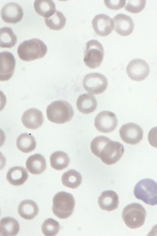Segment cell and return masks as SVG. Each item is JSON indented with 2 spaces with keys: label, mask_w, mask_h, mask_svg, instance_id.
Segmentation results:
<instances>
[{
  "label": "cell",
  "mask_w": 157,
  "mask_h": 236,
  "mask_svg": "<svg viewBox=\"0 0 157 236\" xmlns=\"http://www.w3.org/2000/svg\"><path fill=\"white\" fill-rule=\"evenodd\" d=\"M124 152L123 145L106 137L98 144L93 154L105 164L111 165L117 162Z\"/></svg>",
  "instance_id": "cell-1"
},
{
  "label": "cell",
  "mask_w": 157,
  "mask_h": 236,
  "mask_svg": "<svg viewBox=\"0 0 157 236\" xmlns=\"http://www.w3.org/2000/svg\"><path fill=\"white\" fill-rule=\"evenodd\" d=\"M47 50L46 45L42 41L33 38L21 43L18 47L17 53L21 59L29 61L43 58Z\"/></svg>",
  "instance_id": "cell-2"
},
{
  "label": "cell",
  "mask_w": 157,
  "mask_h": 236,
  "mask_svg": "<svg viewBox=\"0 0 157 236\" xmlns=\"http://www.w3.org/2000/svg\"><path fill=\"white\" fill-rule=\"evenodd\" d=\"M46 112L48 119L57 124H63L69 121L74 115L71 106L63 100L52 102L47 107Z\"/></svg>",
  "instance_id": "cell-3"
},
{
  "label": "cell",
  "mask_w": 157,
  "mask_h": 236,
  "mask_svg": "<svg viewBox=\"0 0 157 236\" xmlns=\"http://www.w3.org/2000/svg\"><path fill=\"white\" fill-rule=\"evenodd\" d=\"M52 202V212L58 218L66 219L73 213L75 202L71 194L63 191L58 192L53 197Z\"/></svg>",
  "instance_id": "cell-4"
},
{
  "label": "cell",
  "mask_w": 157,
  "mask_h": 236,
  "mask_svg": "<svg viewBox=\"0 0 157 236\" xmlns=\"http://www.w3.org/2000/svg\"><path fill=\"white\" fill-rule=\"evenodd\" d=\"M134 194L137 199L151 206L157 204V183L150 179L139 181L134 189Z\"/></svg>",
  "instance_id": "cell-5"
},
{
  "label": "cell",
  "mask_w": 157,
  "mask_h": 236,
  "mask_svg": "<svg viewBox=\"0 0 157 236\" xmlns=\"http://www.w3.org/2000/svg\"><path fill=\"white\" fill-rule=\"evenodd\" d=\"M146 216V211L139 203H133L126 206L122 211V218L129 228H139L144 223Z\"/></svg>",
  "instance_id": "cell-6"
},
{
  "label": "cell",
  "mask_w": 157,
  "mask_h": 236,
  "mask_svg": "<svg viewBox=\"0 0 157 236\" xmlns=\"http://www.w3.org/2000/svg\"><path fill=\"white\" fill-rule=\"evenodd\" d=\"M84 53L83 61L86 66L91 69L100 66L104 55V49L100 42L96 40L87 41Z\"/></svg>",
  "instance_id": "cell-7"
},
{
  "label": "cell",
  "mask_w": 157,
  "mask_h": 236,
  "mask_svg": "<svg viewBox=\"0 0 157 236\" xmlns=\"http://www.w3.org/2000/svg\"><path fill=\"white\" fill-rule=\"evenodd\" d=\"M84 89L91 94H98L103 92L108 86L106 77L99 73H91L86 75L83 81Z\"/></svg>",
  "instance_id": "cell-8"
},
{
  "label": "cell",
  "mask_w": 157,
  "mask_h": 236,
  "mask_svg": "<svg viewBox=\"0 0 157 236\" xmlns=\"http://www.w3.org/2000/svg\"><path fill=\"white\" fill-rule=\"evenodd\" d=\"M117 120L113 113L104 111L99 113L95 118L94 126L99 131L108 133L113 131L117 124Z\"/></svg>",
  "instance_id": "cell-9"
},
{
  "label": "cell",
  "mask_w": 157,
  "mask_h": 236,
  "mask_svg": "<svg viewBox=\"0 0 157 236\" xmlns=\"http://www.w3.org/2000/svg\"><path fill=\"white\" fill-rule=\"evenodd\" d=\"M126 69L128 77L132 80L140 81L147 77L150 69L148 65L145 61L140 59H136L128 63Z\"/></svg>",
  "instance_id": "cell-10"
},
{
  "label": "cell",
  "mask_w": 157,
  "mask_h": 236,
  "mask_svg": "<svg viewBox=\"0 0 157 236\" xmlns=\"http://www.w3.org/2000/svg\"><path fill=\"white\" fill-rule=\"evenodd\" d=\"M119 134L121 138L124 142L134 145L142 140L143 132L139 125L130 123L122 126L119 130Z\"/></svg>",
  "instance_id": "cell-11"
},
{
  "label": "cell",
  "mask_w": 157,
  "mask_h": 236,
  "mask_svg": "<svg viewBox=\"0 0 157 236\" xmlns=\"http://www.w3.org/2000/svg\"><path fill=\"white\" fill-rule=\"evenodd\" d=\"M92 24L95 33L101 36H106L110 34L114 28L113 20L108 15L100 14L96 15Z\"/></svg>",
  "instance_id": "cell-12"
},
{
  "label": "cell",
  "mask_w": 157,
  "mask_h": 236,
  "mask_svg": "<svg viewBox=\"0 0 157 236\" xmlns=\"http://www.w3.org/2000/svg\"><path fill=\"white\" fill-rule=\"evenodd\" d=\"M1 81L9 80L13 76L16 65V60L13 54L8 51L0 53Z\"/></svg>",
  "instance_id": "cell-13"
},
{
  "label": "cell",
  "mask_w": 157,
  "mask_h": 236,
  "mask_svg": "<svg viewBox=\"0 0 157 236\" xmlns=\"http://www.w3.org/2000/svg\"><path fill=\"white\" fill-rule=\"evenodd\" d=\"M23 15L21 7L15 2L7 3L1 10L2 18L6 23L16 24L21 21Z\"/></svg>",
  "instance_id": "cell-14"
},
{
  "label": "cell",
  "mask_w": 157,
  "mask_h": 236,
  "mask_svg": "<svg viewBox=\"0 0 157 236\" xmlns=\"http://www.w3.org/2000/svg\"><path fill=\"white\" fill-rule=\"evenodd\" d=\"M23 125L26 128L36 129L41 126L44 122V117L42 112L35 108L29 109L25 111L21 117Z\"/></svg>",
  "instance_id": "cell-15"
},
{
  "label": "cell",
  "mask_w": 157,
  "mask_h": 236,
  "mask_svg": "<svg viewBox=\"0 0 157 236\" xmlns=\"http://www.w3.org/2000/svg\"><path fill=\"white\" fill-rule=\"evenodd\" d=\"M114 30L119 34L124 36L129 35L134 28L133 21L131 18L123 14H117L113 18Z\"/></svg>",
  "instance_id": "cell-16"
},
{
  "label": "cell",
  "mask_w": 157,
  "mask_h": 236,
  "mask_svg": "<svg viewBox=\"0 0 157 236\" xmlns=\"http://www.w3.org/2000/svg\"><path fill=\"white\" fill-rule=\"evenodd\" d=\"M98 202L102 210L108 211L113 210L118 207V196L113 191H106L102 192L99 197Z\"/></svg>",
  "instance_id": "cell-17"
},
{
  "label": "cell",
  "mask_w": 157,
  "mask_h": 236,
  "mask_svg": "<svg viewBox=\"0 0 157 236\" xmlns=\"http://www.w3.org/2000/svg\"><path fill=\"white\" fill-rule=\"evenodd\" d=\"M97 105V102L94 96L87 93L80 95L76 102L78 109L84 114L93 112L96 109Z\"/></svg>",
  "instance_id": "cell-18"
},
{
  "label": "cell",
  "mask_w": 157,
  "mask_h": 236,
  "mask_svg": "<svg viewBox=\"0 0 157 236\" xmlns=\"http://www.w3.org/2000/svg\"><path fill=\"white\" fill-rule=\"evenodd\" d=\"M25 165L29 172L34 175L42 173L46 167V161L44 158L39 154L29 156L26 161Z\"/></svg>",
  "instance_id": "cell-19"
},
{
  "label": "cell",
  "mask_w": 157,
  "mask_h": 236,
  "mask_svg": "<svg viewBox=\"0 0 157 236\" xmlns=\"http://www.w3.org/2000/svg\"><path fill=\"white\" fill-rule=\"evenodd\" d=\"M28 173L25 168L15 166L11 168L8 171L6 178L11 185L18 186L22 185L28 178Z\"/></svg>",
  "instance_id": "cell-20"
},
{
  "label": "cell",
  "mask_w": 157,
  "mask_h": 236,
  "mask_svg": "<svg viewBox=\"0 0 157 236\" xmlns=\"http://www.w3.org/2000/svg\"><path fill=\"white\" fill-rule=\"evenodd\" d=\"M18 212L21 217L27 220L33 219L38 214V206L34 201L25 200L22 201L19 205Z\"/></svg>",
  "instance_id": "cell-21"
},
{
  "label": "cell",
  "mask_w": 157,
  "mask_h": 236,
  "mask_svg": "<svg viewBox=\"0 0 157 236\" xmlns=\"http://www.w3.org/2000/svg\"><path fill=\"white\" fill-rule=\"evenodd\" d=\"M19 230V225L17 221L11 217H6L0 222V235L3 236L16 235Z\"/></svg>",
  "instance_id": "cell-22"
},
{
  "label": "cell",
  "mask_w": 157,
  "mask_h": 236,
  "mask_svg": "<svg viewBox=\"0 0 157 236\" xmlns=\"http://www.w3.org/2000/svg\"><path fill=\"white\" fill-rule=\"evenodd\" d=\"M16 145L21 151L27 153L34 150L36 143L35 138L31 134L23 133L17 138Z\"/></svg>",
  "instance_id": "cell-23"
},
{
  "label": "cell",
  "mask_w": 157,
  "mask_h": 236,
  "mask_svg": "<svg viewBox=\"0 0 157 236\" xmlns=\"http://www.w3.org/2000/svg\"><path fill=\"white\" fill-rule=\"evenodd\" d=\"M33 6L36 12L44 18L50 17L56 11L55 4L52 0H35Z\"/></svg>",
  "instance_id": "cell-24"
},
{
  "label": "cell",
  "mask_w": 157,
  "mask_h": 236,
  "mask_svg": "<svg viewBox=\"0 0 157 236\" xmlns=\"http://www.w3.org/2000/svg\"><path fill=\"white\" fill-rule=\"evenodd\" d=\"M51 167L57 170H61L66 168L70 162V159L65 152L58 151L53 152L50 158Z\"/></svg>",
  "instance_id": "cell-25"
},
{
  "label": "cell",
  "mask_w": 157,
  "mask_h": 236,
  "mask_svg": "<svg viewBox=\"0 0 157 236\" xmlns=\"http://www.w3.org/2000/svg\"><path fill=\"white\" fill-rule=\"evenodd\" d=\"M82 180L80 174L74 169L70 170L64 173L61 178L63 185L71 189L78 187L81 184Z\"/></svg>",
  "instance_id": "cell-26"
},
{
  "label": "cell",
  "mask_w": 157,
  "mask_h": 236,
  "mask_svg": "<svg viewBox=\"0 0 157 236\" xmlns=\"http://www.w3.org/2000/svg\"><path fill=\"white\" fill-rule=\"evenodd\" d=\"M46 26L50 29L58 30L63 29L65 25L66 18L61 12L56 10L51 16L44 18Z\"/></svg>",
  "instance_id": "cell-27"
},
{
  "label": "cell",
  "mask_w": 157,
  "mask_h": 236,
  "mask_svg": "<svg viewBox=\"0 0 157 236\" xmlns=\"http://www.w3.org/2000/svg\"><path fill=\"white\" fill-rule=\"evenodd\" d=\"M0 40L1 48H10L16 44L17 37L11 28L5 27L0 29Z\"/></svg>",
  "instance_id": "cell-28"
},
{
  "label": "cell",
  "mask_w": 157,
  "mask_h": 236,
  "mask_svg": "<svg viewBox=\"0 0 157 236\" xmlns=\"http://www.w3.org/2000/svg\"><path fill=\"white\" fill-rule=\"evenodd\" d=\"M60 225L57 221L52 218L45 220L42 226V231L43 234L46 236H54L58 233Z\"/></svg>",
  "instance_id": "cell-29"
},
{
  "label": "cell",
  "mask_w": 157,
  "mask_h": 236,
  "mask_svg": "<svg viewBox=\"0 0 157 236\" xmlns=\"http://www.w3.org/2000/svg\"><path fill=\"white\" fill-rule=\"evenodd\" d=\"M145 0H132L128 1L124 9L127 11L132 13H137L141 12L144 8Z\"/></svg>",
  "instance_id": "cell-30"
},
{
  "label": "cell",
  "mask_w": 157,
  "mask_h": 236,
  "mask_svg": "<svg viewBox=\"0 0 157 236\" xmlns=\"http://www.w3.org/2000/svg\"><path fill=\"white\" fill-rule=\"evenodd\" d=\"M105 6L109 9L118 10L123 8L124 6L126 1H104Z\"/></svg>",
  "instance_id": "cell-31"
},
{
  "label": "cell",
  "mask_w": 157,
  "mask_h": 236,
  "mask_svg": "<svg viewBox=\"0 0 157 236\" xmlns=\"http://www.w3.org/2000/svg\"><path fill=\"white\" fill-rule=\"evenodd\" d=\"M148 140L150 144L157 148V127L152 128L149 132Z\"/></svg>",
  "instance_id": "cell-32"
}]
</instances>
